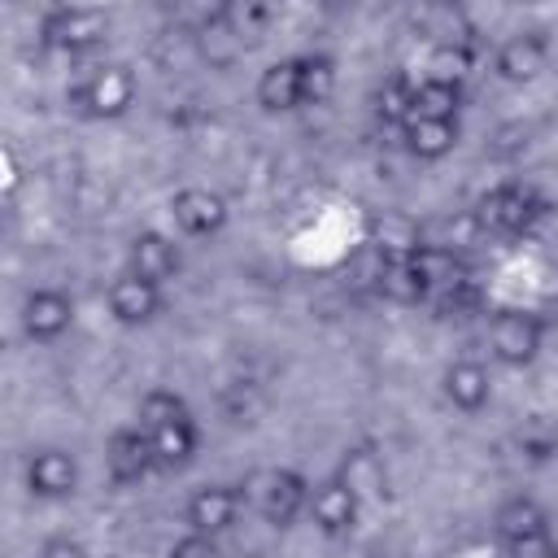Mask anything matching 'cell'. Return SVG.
Returning a JSON list of instances; mask_svg holds the SVG:
<instances>
[{"instance_id": "6da1fadb", "label": "cell", "mask_w": 558, "mask_h": 558, "mask_svg": "<svg viewBox=\"0 0 558 558\" xmlns=\"http://www.w3.org/2000/svg\"><path fill=\"white\" fill-rule=\"evenodd\" d=\"M248 497H253V506L262 510L266 523L288 527L301 514V506L310 501V488H305V480L296 471H279L275 466V471H262V475L248 480Z\"/></svg>"}, {"instance_id": "7a4b0ae2", "label": "cell", "mask_w": 558, "mask_h": 558, "mask_svg": "<svg viewBox=\"0 0 558 558\" xmlns=\"http://www.w3.org/2000/svg\"><path fill=\"white\" fill-rule=\"evenodd\" d=\"M541 336H545L541 318L536 314H523V310H501L493 318V331H488L493 353L506 366H527L541 353Z\"/></svg>"}, {"instance_id": "3957f363", "label": "cell", "mask_w": 558, "mask_h": 558, "mask_svg": "<svg viewBox=\"0 0 558 558\" xmlns=\"http://www.w3.org/2000/svg\"><path fill=\"white\" fill-rule=\"evenodd\" d=\"M131 100H135V78L126 65H96L78 92V105L87 118H122Z\"/></svg>"}, {"instance_id": "277c9868", "label": "cell", "mask_w": 558, "mask_h": 558, "mask_svg": "<svg viewBox=\"0 0 558 558\" xmlns=\"http://www.w3.org/2000/svg\"><path fill=\"white\" fill-rule=\"evenodd\" d=\"M109 17L96 9H52L44 17V44L61 48V52H87L105 39Z\"/></svg>"}, {"instance_id": "5b68a950", "label": "cell", "mask_w": 558, "mask_h": 558, "mask_svg": "<svg viewBox=\"0 0 558 558\" xmlns=\"http://www.w3.org/2000/svg\"><path fill=\"white\" fill-rule=\"evenodd\" d=\"M74 323V301L57 288H39L22 301V331L31 340H57Z\"/></svg>"}, {"instance_id": "8992f818", "label": "cell", "mask_w": 558, "mask_h": 558, "mask_svg": "<svg viewBox=\"0 0 558 558\" xmlns=\"http://www.w3.org/2000/svg\"><path fill=\"white\" fill-rule=\"evenodd\" d=\"M357 506H362V497L336 475V480H327V484H318L314 493H310V514H314V523L327 532V536H344V532H353V523H357Z\"/></svg>"}, {"instance_id": "52a82bcc", "label": "cell", "mask_w": 558, "mask_h": 558, "mask_svg": "<svg viewBox=\"0 0 558 558\" xmlns=\"http://www.w3.org/2000/svg\"><path fill=\"white\" fill-rule=\"evenodd\" d=\"M170 214H174L179 231H187V235H214L227 222V201L218 192H209V187H183V192H174Z\"/></svg>"}, {"instance_id": "ba28073f", "label": "cell", "mask_w": 558, "mask_h": 558, "mask_svg": "<svg viewBox=\"0 0 558 558\" xmlns=\"http://www.w3.org/2000/svg\"><path fill=\"white\" fill-rule=\"evenodd\" d=\"M109 310H113L118 323L140 327V323L157 318V310H161V288L126 270V275H118V279L109 283Z\"/></svg>"}, {"instance_id": "9c48e42d", "label": "cell", "mask_w": 558, "mask_h": 558, "mask_svg": "<svg viewBox=\"0 0 558 558\" xmlns=\"http://www.w3.org/2000/svg\"><path fill=\"white\" fill-rule=\"evenodd\" d=\"M26 488L35 497H70L78 488V462L65 449H39L26 462Z\"/></svg>"}, {"instance_id": "30bf717a", "label": "cell", "mask_w": 558, "mask_h": 558, "mask_svg": "<svg viewBox=\"0 0 558 558\" xmlns=\"http://www.w3.org/2000/svg\"><path fill=\"white\" fill-rule=\"evenodd\" d=\"M235 514H240V493H231V488H222V484L196 488V493L187 497V523H192V532H201V536L227 532V527L235 523Z\"/></svg>"}, {"instance_id": "8fae6325", "label": "cell", "mask_w": 558, "mask_h": 558, "mask_svg": "<svg viewBox=\"0 0 558 558\" xmlns=\"http://www.w3.org/2000/svg\"><path fill=\"white\" fill-rule=\"evenodd\" d=\"M105 462H109V475L118 484H135L144 480L157 462H153V445H148V432H113L109 436V449H105Z\"/></svg>"}, {"instance_id": "7c38bea8", "label": "cell", "mask_w": 558, "mask_h": 558, "mask_svg": "<svg viewBox=\"0 0 558 558\" xmlns=\"http://www.w3.org/2000/svg\"><path fill=\"white\" fill-rule=\"evenodd\" d=\"M475 222L488 227V231H523L532 222V201L519 187H497V192L480 196Z\"/></svg>"}, {"instance_id": "4fadbf2b", "label": "cell", "mask_w": 558, "mask_h": 558, "mask_svg": "<svg viewBox=\"0 0 558 558\" xmlns=\"http://www.w3.org/2000/svg\"><path fill=\"white\" fill-rule=\"evenodd\" d=\"M545 57H549V48H545L541 35H532V31L527 35H510L501 44V52H497V74L506 83H532L545 70Z\"/></svg>"}, {"instance_id": "5bb4252c", "label": "cell", "mask_w": 558, "mask_h": 558, "mask_svg": "<svg viewBox=\"0 0 558 558\" xmlns=\"http://www.w3.org/2000/svg\"><path fill=\"white\" fill-rule=\"evenodd\" d=\"M148 432V445H153V462L174 471V466H187L192 453H196V423L192 414L174 418V423H157V427H144Z\"/></svg>"}, {"instance_id": "9a60e30c", "label": "cell", "mask_w": 558, "mask_h": 558, "mask_svg": "<svg viewBox=\"0 0 558 558\" xmlns=\"http://www.w3.org/2000/svg\"><path fill=\"white\" fill-rule=\"evenodd\" d=\"M174 270H179V248L166 235L144 231V235L131 240V275H140V279H148V283L161 288Z\"/></svg>"}, {"instance_id": "2e32d148", "label": "cell", "mask_w": 558, "mask_h": 558, "mask_svg": "<svg viewBox=\"0 0 558 558\" xmlns=\"http://www.w3.org/2000/svg\"><path fill=\"white\" fill-rule=\"evenodd\" d=\"M257 105L266 113H288L301 105V74H296V61H275L262 70L257 78Z\"/></svg>"}, {"instance_id": "e0dca14e", "label": "cell", "mask_w": 558, "mask_h": 558, "mask_svg": "<svg viewBox=\"0 0 558 558\" xmlns=\"http://www.w3.org/2000/svg\"><path fill=\"white\" fill-rule=\"evenodd\" d=\"M410 266H414L418 283H423V292H453V288L462 283L458 257H453V248H445V244H423V248L410 257Z\"/></svg>"}, {"instance_id": "ac0fdd59", "label": "cell", "mask_w": 558, "mask_h": 558, "mask_svg": "<svg viewBox=\"0 0 558 558\" xmlns=\"http://www.w3.org/2000/svg\"><path fill=\"white\" fill-rule=\"evenodd\" d=\"M488 392H493V384H488V371L480 362H453L445 371V397L458 410H484Z\"/></svg>"}, {"instance_id": "d6986e66", "label": "cell", "mask_w": 558, "mask_h": 558, "mask_svg": "<svg viewBox=\"0 0 558 558\" xmlns=\"http://www.w3.org/2000/svg\"><path fill=\"white\" fill-rule=\"evenodd\" d=\"M497 532H501L506 545H519V541L545 536V532H549V519H545V510H541L532 497H510V501L497 510Z\"/></svg>"}, {"instance_id": "ffe728a7", "label": "cell", "mask_w": 558, "mask_h": 558, "mask_svg": "<svg viewBox=\"0 0 558 558\" xmlns=\"http://www.w3.org/2000/svg\"><path fill=\"white\" fill-rule=\"evenodd\" d=\"M371 248H379L388 262H405V257H414V253L423 248V240H418V227H414L410 218L384 214V218H375V227H371Z\"/></svg>"}, {"instance_id": "44dd1931", "label": "cell", "mask_w": 558, "mask_h": 558, "mask_svg": "<svg viewBox=\"0 0 558 558\" xmlns=\"http://www.w3.org/2000/svg\"><path fill=\"white\" fill-rule=\"evenodd\" d=\"M458 144V122H440V118H410L405 122V148L423 161L445 157Z\"/></svg>"}, {"instance_id": "7402d4cb", "label": "cell", "mask_w": 558, "mask_h": 558, "mask_svg": "<svg viewBox=\"0 0 558 558\" xmlns=\"http://www.w3.org/2000/svg\"><path fill=\"white\" fill-rule=\"evenodd\" d=\"M458 105H462V87H453V83H432V78H427V83L414 87L410 118H440V122H453Z\"/></svg>"}, {"instance_id": "603a6c76", "label": "cell", "mask_w": 558, "mask_h": 558, "mask_svg": "<svg viewBox=\"0 0 558 558\" xmlns=\"http://www.w3.org/2000/svg\"><path fill=\"white\" fill-rule=\"evenodd\" d=\"M296 74H301V105H323L336 92V65L331 57H296Z\"/></svg>"}, {"instance_id": "cb8c5ba5", "label": "cell", "mask_w": 558, "mask_h": 558, "mask_svg": "<svg viewBox=\"0 0 558 558\" xmlns=\"http://www.w3.org/2000/svg\"><path fill=\"white\" fill-rule=\"evenodd\" d=\"M222 13H227V4H222ZM214 17V22H205L201 31H196V39H201V52L209 57V65H231L235 57H240V35L227 26V17Z\"/></svg>"}, {"instance_id": "d4e9b609", "label": "cell", "mask_w": 558, "mask_h": 558, "mask_svg": "<svg viewBox=\"0 0 558 558\" xmlns=\"http://www.w3.org/2000/svg\"><path fill=\"white\" fill-rule=\"evenodd\" d=\"M466 70H471V52H466L462 44H436L432 57H427V78H432V83H453V87H462Z\"/></svg>"}, {"instance_id": "484cf974", "label": "cell", "mask_w": 558, "mask_h": 558, "mask_svg": "<svg viewBox=\"0 0 558 558\" xmlns=\"http://www.w3.org/2000/svg\"><path fill=\"white\" fill-rule=\"evenodd\" d=\"M379 292L388 296V301H401V305H410V301H423L427 292H423V283H418V275H414V266H410V257L405 262H388L384 266V275H379Z\"/></svg>"}, {"instance_id": "4316f807", "label": "cell", "mask_w": 558, "mask_h": 558, "mask_svg": "<svg viewBox=\"0 0 558 558\" xmlns=\"http://www.w3.org/2000/svg\"><path fill=\"white\" fill-rule=\"evenodd\" d=\"M183 414H192V410H187L183 397H174V392H148V397L140 401V427L174 423V418H183Z\"/></svg>"}, {"instance_id": "83f0119b", "label": "cell", "mask_w": 558, "mask_h": 558, "mask_svg": "<svg viewBox=\"0 0 558 558\" xmlns=\"http://www.w3.org/2000/svg\"><path fill=\"white\" fill-rule=\"evenodd\" d=\"M410 105H414V87H405L401 78H392V83H384V92H379V118L384 122H410Z\"/></svg>"}, {"instance_id": "f1b7e54d", "label": "cell", "mask_w": 558, "mask_h": 558, "mask_svg": "<svg viewBox=\"0 0 558 558\" xmlns=\"http://www.w3.org/2000/svg\"><path fill=\"white\" fill-rule=\"evenodd\" d=\"M357 497L362 493H375L379 488V466H375V458L366 453V449H357V453H349V462H344V475H340Z\"/></svg>"}, {"instance_id": "f546056e", "label": "cell", "mask_w": 558, "mask_h": 558, "mask_svg": "<svg viewBox=\"0 0 558 558\" xmlns=\"http://www.w3.org/2000/svg\"><path fill=\"white\" fill-rule=\"evenodd\" d=\"M170 558H218V545L214 536H201V532H187L183 541H174Z\"/></svg>"}, {"instance_id": "4dcf8cb0", "label": "cell", "mask_w": 558, "mask_h": 558, "mask_svg": "<svg viewBox=\"0 0 558 558\" xmlns=\"http://www.w3.org/2000/svg\"><path fill=\"white\" fill-rule=\"evenodd\" d=\"M510 558H558V545H554L549 532H545V536H532V541L510 545Z\"/></svg>"}, {"instance_id": "1f68e13d", "label": "cell", "mask_w": 558, "mask_h": 558, "mask_svg": "<svg viewBox=\"0 0 558 558\" xmlns=\"http://www.w3.org/2000/svg\"><path fill=\"white\" fill-rule=\"evenodd\" d=\"M39 558H87V549H83L78 541H70V536H52V541L39 549Z\"/></svg>"}]
</instances>
